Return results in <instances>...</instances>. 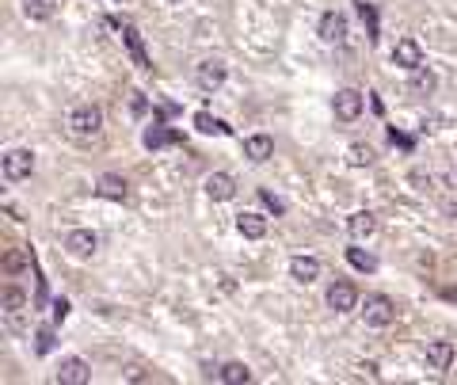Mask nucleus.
Returning <instances> with one entry per match:
<instances>
[{
	"label": "nucleus",
	"instance_id": "obj_1",
	"mask_svg": "<svg viewBox=\"0 0 457 385\" xmlns=\"http://www.w3.org/2000/svg\"><path fill=\"white\" fill-rule=\"evenodd\" d=\"M65 126H69V134L77 137V142H92V137L103 130V111L95 107V103H80V107L69 111Z\"/></svg>",
	"mask_w": 457,
	"mask_h": 385
},
{
	"label": "nucleus",
	"instance_id": "obj_29",
	"mask_svg": "<svg viewBox=\"0 0 457 385\" xmlns=\"http://www.w3.org/2000/svg\"><path fill=\"white\" fill-rule=\"evenodd\" d=\"M54 351V329H38V355Z\"/></svg>",
	"mask_w": 457,
	"mask_h": 385
},
{
	"label": "nucleus",
	"instance_id": "obj_11",
	"mask_svg": "<svg viewBox=\"0 0 457 385\" xmlns=\"http://www.w3.org/2000/svg\"><path fill=\"white\" fill-rule=\"evenodd\" d=\"M236 233H240L244 241H263L267 236V218L256 214V210H244V214H236Z\"/></svg>",
	"mask_w": 457,
	"mask_h": 385
},
{
	"label": "nucleus",
	"instance_id": "obj_13",
	"mask_svg": "<svg viewBox=\"0 0 457 385\" xmlns=\"http://www.w3.org/2000/svg\"><path fill=\"white\" fill-rule=\"evenodd\" d=\"M274 153V137L271 134H251L244 137V157L251 160V165H263V160H271Z\"/></svg>",
	"mask_w": 457,
	"mask_h": 385
},
{
	"label": "nucleus",
	"instance_id": "obj_17",
	"mask_svg": "<svg viewBox=\"0 0 457 385\" xmlns=\"http://www.w3.org/2000/svg\"><path fill=\"white\" fill-rule=\"evenodd\" d=\"M320 38L324 43H343L347 38V20L339 12H324L320 15Z\"/></svg>",
	"mask_w": 457,
	"mask_h": 385
},
{
	"label": "nucleus",
	"instance_id": "obj_10",
	"mask_svg": "<svg viewBox=\"0 0 457 385\" xmlns=\"http://www.w3.org/2000/svg\"><path fill=\"white\" fill-rule=\"evenodd\" d=\"M393 65H400V69H408V73L419 69V65H423L419 43H415V38H400V43L393 46Z\"/></svg>",
	"mask_w": 457,
	"mask_h": 385
},
{
	"label": "nucleus",
	"instance_id": "obj_12",
	"mask_svg": "<svg viewBox=\"0 0 457 385\" xmlns=\"http://www.w3.org/2000/svg\"><path fill=\"white\" fill-rule=\"evenodd\" d=\"M454 355H457V351H454L450 340H431L427 343V366H431V370H438V374L454 366Z\"/></svg>",
	"mask_w": 457,
	"mask_h": 385
},
{
	"label": "nucleus",
	"instance_id": "obj_2",
	"mask_svg": "<svg viewBox=\"0 0 457 385\" xmlns=\"http://www.w3.org/2000/svg\"><path fill=\"white\" fill-rule=\"evenodd\" d=\"M362 321L370 324V329H389V324L396 321L393 298H385V294H370V298L362 301Z\"/></svg>",
	"mask_w": 457,
	"mask_h": 385
},
{
	"label": "nucleus",
	"instance_id": "obj_33",
	"mask_svg": "<svg viewBox=\"0 0 457 385\" xmlns=\"http://www.w3.org/2000/svg\"><path fill=\"white\" fill-rule=\"evenodd\" d=\"M168 4H183V0H168Z\"/></svg>",
	"mask_w": 457,
	"mask_h": 385
},
{
	"label": "nucleus",
	"instance_id": "obj_26",
	"mask_svg": "<svg viewBox=\"0 0 457 385\" xmlns=\"http://www.w3.org/2000/svg\"><path fill=\"white\" fill-rule=\"evenodd\" d=\"M373 160H378V153H373L370 145H362V142H355V145L347 149V165H350V168H370Z\"/></svg>",
	"mask_w": 457,
	"mask_h": 385
},
{
	"label": "nucleus",
	"instance_id": "obj_20",
	"mask_svg": "<svg viewBox=\"0 0 457 385\" xmlns=\"http://www.w3.org/2000/svg\"><path fill=\"white\" fill-rule=\"evenodd\" d=\"M435 88H438V77L427 69V65H419V69L412 73V80H408V92L412 96H431Z\"/></svg>",
	"mask_w": 457,
	"mask_h": 385
},
{
	"label": "nucleus",
	"instance_id": "obj_22",
	"mask_svg": "<svg viewBox=\"0 0 457 385\" xmlns=\"http://www.w3.org/2000/svg\"><path fill=\"white\" fill-rule=\"evenodd\" d=\"M95 195H103V199H111V202H122L130 191H126V179H122V176H100Z\"/></svg>",
	"mask_w": 457,
	"mask_h": 385
},
{
	"label": "nucleus",
	"instance_id": "obj_5",
	"mask_svg": "<svg viewBox=\"0 0 457 385\" xmlns=\"http://www.w3.org/2000/svg\"><path fill=\"white\" fill-rule=\"evenodd\" d=\"M95 248H100V236H95L92 229H72V233L65 236V252H69L72 259H92Z\"/></svg>",
	"mask_w": 457,
	"mask_h": 385
},
{
	"label": "nucleus",
	"instance_id": "obj_32",
	"mask_svg": "<svg viewBox=\"0 0 457 385\" xmlns=\"http://www.w3.org/2000/svg\"><path fill=\"white\" fill-rule=\"evenodd\" d=\"M446 214H450V218H457V202H450V206H446Z\"/></svg>",
	"mask_w": 457,
	"mask_h": 385
},
{
	"label": "nucleus",
	"instance_id": "obj_7",
	"mask_svg": "<svg viewBox=\"0 0 457 385\" xmlns=\"http://www.w3.org/2000/svg\"><path fill=\"white\" fill-rule=\"evenodd\" d=\"M332 111H336L339 122H355L358 114H362V92H355V88H343V92H336Z\"/></svg>",
	"mask_w": 457,
	"mask_h": 385
},
{
	"label": "nucleus",
	"instance_id": "obj_9",
	"mask_svg": "<svg viewBox=\"0 0 457 385\" xmlns=\"http://www.w3.org/2000/svg\"><path fill=\"white\" fill-rule=\"evenodd\" d=\"M57 382L61 385H84L92 382V366L84 363V358H61V366H57Z\"/></svg>",
	"mask_w": 457,
	"mask_h": 385
},
{
	"label": "nucleus",
	"instance_id": "obj_21",
	"mask_svg": "<svg viewBox=\"0 0 457 385\" xmlns=\"http://www.w3.org/2000/svg\"><path fill=\"white\" fill-rule=\"evenodd\" d=\"M214 378L225 382V385H248L251 382V370L244 363H225V366H217V370H214Z\"/></svg>",
	"mask_w": 457,
	"mask_h": 385
},
{
	"label": "nucleus",
	"instance_id": "obj_31",
	"mask_svg": "<svg viewBox=\"0 0 457 385\" xmlns=\"http://www.w3.org/2000/svg\"><path fill=\"white\" fill-rule=\"evenodd\" d=\"M358 370H362L366 378H378V366H373V363H362V366H358Z\"/></svg>",
	"mask_w": 457,
	"mask_h": 385
},
{
	"label": "nucleus",
	"instance_id": "obj_3",
	"mask_svg": "<svg viewBox=\"0 0 457 385\" xmlns=\"http://www.w3.org/2000/svg\"><path fill=\"white\" fill-rule=\"evenodd\" d=\"M0 168H4L8 183H23V179H31V172H35V153L31 149H8L4 157H0Z\"/></svg>",
	"mask_w": 457,
	"mask_h": 385
},
{
	"label": "nucleus",
	"instance_id": "obj_28",
	"mask_svg": "<svg viewBox=\"0 0 457 385\" xmlns=\"http://www.w3.org/2000/svg\"><path fill=\"white\" fill-rule=\"evenodd\" d=\"M259 202H263L271 214H286V202L279 199V195H271V191H259Z\"/></svg>",
	"mask_w": 457,
	"mask_h": 385
},
{
	"label": "nucleus",
	"instance_id": "obj_6",
	"mask_svg": "<svg viewBox=\"0 0 457 385\" xmlns=\"http://www.w3.org/2000/svg\"><path fill=\"white\" fill-rule=\"evenodd\" d=\"M0 309H4V321L12 324V329H20L23 309H27V294H23L20 286H4V290H0Z\"/></svg>",
	"mask_w": 457,
	"mask_h": 385
},
{
	"label": "nucleus",
	"instance_id": "obj_19",
	"mask_svg": "<svg viewBox=\"0 0 457 385\" xmlns=\"http://www.w3.org/2000/svg\"><path fill=\"white\" fill-rule=\"evenodd\" d=\"M0 271H4L8 278H15V275H23V271H31V252H27V248H12L4 259H0Z\"/></svg>",
	"mask_w": 457,
	"mask_h": 385
},
{
	"label": "nucleus",
	"instance_id": "obj_15",
	"mask_svg": "<svg viewBox=\"0 0 457 385\" xmlns=\"http://www.w3.org/2000/svg\"><path fill=\"white\" fill-rule=\"evenodd\" d=\"M290 278L293 282H316V278H320V259L316 256H293L290 259Z\"/></svg>",
	"mask_w": 457,
	"mask_h": 385
},
{
	"label": "nucleus",
	"instance_id": "obj_27",
	"mask_svg": "<svg viewBox=\"0 0 457 385\" xmlns=\"http://www.w3.org/2000/svg\"><path fill=\"white\" fill-rule=\"evenodd\" d=\"M347 264L355 267V271H362V275L378 271V259H373L370 252H362V248H347Z\"/></svg>",
	"mask_w": 457,
	"mask_h": 385
},
{
	"label": "nucleus",
	"instance_id": "obj_23",
	"mask_svg": "<svg viewBox=\"0 0 457 385\" xmlns=\"http://www.w3.org/2000/svg\"><path fill=\"white\" fill-rule=\"evenodd\" d=\"M194 130H199V134H217V137L233 134V126L222 122V119H214L210 111H199V114H194Z\"/></svg>",
	"mask_w": 457,
	"mask_h": 385
},
{
	"label": "nucleus",
	"instance_id": "obj_16",
	"mask_svg": "<svg viewBox=\"0 0 457 385\" xmlns=\"http://www.w3.org/2000/svg\"><path fill=\"white\" fill-rule=\"evenodd\" d=\"M122 43H126V50H130V57H134L137 69H153V61H149V54H145V43H141V35H137V27H122Z\"/></svg>",
	"mask_w": 457,
	"mask_h": 385
},
{
	"label": "nucleus",
	"instance_id": "obj_24",
	"mask_svg": "<svg viewBox=\"0 0 457 385\" xmlns=\"http://www.w3.org/2000/svg\"><path fill=\"white\" fill-rule=\"evenodd\" d=\"M141 142H145V149H164V145H176L179 142V134H176V130H168V126H149Z\"/></svg>",
	"mask_w": 457,
	"mask_h": 385
},
{
	"label": "nucleus",
	"instance_id": "obj_18",
	"mask_svg": "<svg viewBox=\"0 0 457 385\" xmlns=\"http://www.w3.org/2000/svg\"><path fill=\"white\" fill-rule=\"evenodd\" d=\"M373 229H378V218H373L370 210H358V214L347 218V233L355 236V241H366V236H373Z\"/></svg>",
	"mask_w": 457,
	"mask_h": 385
},
{
	"label": "nucleus",
	"instance_id": "obj_8",
	"mask_svg": "<svg viewBox=\"0 0 457 385\" xmlns=\"http://www.w3.org/2000/svg\"><path fill=\"white\" fill-rule=\"evenodd\" d=\"M324 301H328V309H336V313H350V309L358 305V290L350 282H332Z\"/></svg>",
	"mask_w": 457,
	"mask_h": 385
},
{
	"label": "nucleus",
	"instance_id": "obj_30",
	"mask_svg": "<svg viewBox=\"0 0 457 385\" xmlns=\"http://www.w3.org/2000/svg\"><path fill=\"white\" fill-rule=\"evenodd\" d=\"M65 317H69V301H65V298H54V324H61Z\"/></svg>",
	"mask_w": 457,
	"mask_h": 385
},
{
	"label": "nucleus",
	"instance_id": "obj_4",
	"mask_svg": "<svg viewBox=\"0 0 457 385\" xmlns=\"http://www.w3.org/2000/svg\"><path fill=\"white\" fill-rule=\"evenodd\" d=\"M228 77V65L222 57H206V61H199V69H194V84L202 88V92H217V88L225 84Z\"/></svg>",
	"mask_w": 457,
	"mask_h": 385
},
{
	"label": "nucleus",
	"instance_id": "obj_25",
	"mask_svg": "<svg viewBox=\"0 0 457 385\" xmlns=\"http://www.w3.org/2000/svg\"><path fill=\"white\" fill-rule=\"evenodd\" d=\"M57 0H23V15L27 20H54Z\"/></svg>",
	"mask_w": 457,
	"mask_h": 385
},
{
	"label": "nucleus",
	"instance_id": "obj_14",
	"mask_svg": "<svg viewBox=\"0 0 457 385\" xmlns=\"http://www.w3.org/2000/svg\"><path fill=\"white\" fill-rule=\"evenodd\" d=\"M206 195L214 202H228L236 195V179L228 172H214V176H206Z\"/></svg>",
	"mask_w": 457,
	"mask_h": 385
}]
</instances>
